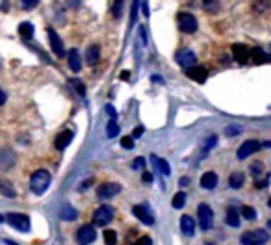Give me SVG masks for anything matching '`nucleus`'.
Here are the masks:
<instances>
[{"label": "nucleus", "mask_w": 271, "mask_h": 245, "mask_svg": "<svg viewBox=\"0 0 271 245\" xmlns=\"http://www.w3.org/2000/svg\"><path fill=\"white\" fill-rule=\"evenodd\" d=\"M136 245H152V242H150L149 236H143V238H140V240L136 242Z\"/></svg>", "instance_id": "obj_41"}, {"label": "nucleus", "mask_w": 271, "mask_h": 245, "mask_svg": "<svg viewBox=\"0 0 271 245\" xmlns=\"http://www.w3.org/2000/svg\"><path fill=\"white\" fill-rule=\"evenodd\" d=\"M113 216H115V212H113L112 206H99L93 214V223L99 226H106L110 225Z\"/></svg>", "instance_id": "obj_4"}, {"label": "nucleus", "mask_w": 271, "mask_h": 245, "mask_svg": "<svg viewBox=\"0 0 271 245\" xmlns=\"http://www.w3.org/2000/svg\"><path fill=\"white\" fill-rule=\"evenodd\" d=\"M268 204H270V208H271V199H270V201H268Z\"/></svg>", "instance_id": "obj_55"}, {"label": "nucleus", "mask_w": 271, "mask_h": 245, "mask_svg": "<svg viewBox=\"0 0 271 245\" xmlns=\"http://www.w3.org/2000/svg\"><path fill=\"white\" fill-rule=\"evenodd\" d=\"M121 184H117V182H104L99 186L97 189V197L99 199H112L115 195H119L121 193Z\"/></svg>", "instance_id": "obj_7"}, {"label": "nucleus", "mask_w": 271, "mask_h": 245, "mask_svg": "<svg viewBox=\"0 0 271 245\" xmlns=\"http://www.w3.org/2000/svg\"><path fill=\"white\" fill-rule=\"evenodd\" d=\"M6 221L10 223L13 228H17L19 232H28L30 230V219L24 214H8Z\"/></svg>", "instance_id": "obj_6"}, {"label": "nucleus", "mask_w": 271, "mask_h": 245, "mask_svg": "<svg viewBox=\"0 0 271 245\" xmlns=\"http://www.w3.org/2000/svg\"><path fill=\"white\" fill-rule=\"evenodd\" d=\"M13 163H15V156H13V152L8 151V149L0 151V169L2 171L10 169Z\"/></svg>", "instance_id": "obj_16"}, {"label": "nucleus", "mask_w": 271, "mask_h": 245, "mask_svg": "<svg viewBox=\"0 0 271 245\" xmlns=\"http://www.w3.org/2000/svg\"><path fill=\"white\" fill-rule=\"evenodd\" d=\"M121 6H123V2H115V6H113V15H115V17H119V11H121Z\"/></svg>", "instance_id": "obj_45"}, {"label": "nucleus", "mask_w": 271, "mask_h": 245, "mask_svg": "<svg viewBox=\"0 0 271 245\" xmlns=\"http://www.w3.org/2000/svg\"><path fill=\"white\" fill-rule=\"evenodd\" d=\"M141 179H143V182H147V184H149V182H152V175H150V173H147V171H145V173H143V177H141Z\"/></svg>", "instance_id": "obj_48"}, {"label": "nucleus", "mask_w": 271, "mask_h": 245, "mask_svg": "<svg viewBox=\"0 0 271 245\" xmlns=\"http://www.w3.org/2000/svg\"><path fill=\"white\" fill-rule=\"evenodd\" d=\"M71 84H73L76 89H78V93H80V95H85V85L82 84V82H78L76 78H73V80H71Z\"/></svg>", "instance_id": "obj_38"}, {"label": "nucleus", "mask_w": 271, "mask_h": 245, "mask_svg": "<svg viewBox=\"0 0 271 245\" xmlns=\"http://www.w3.org/2000/svg\"><path fill=\"white\" fill-rule=\"evenodd\" d=\"M186 75L191 78V80H195V82H199V84H203V82H206V76H208V71H206L205 67H191V69H188Z\"/></svg>", "instance_id": "obj_14"}, {"label": "nucleus", "mask_w": 271, "mask_h": 245, "mask_svg": "<svg viewBox=\"0 0 271 245\" xmlns=\"http://www.w3.org/2000/svg\"><path fill=\"white\" fill-rule=\"evenodd\" d=\"M2 221H6V217L4 216H0V223H2Z\"/></svg>", "instance_id": "obj_53"}, {"label": "nucleus", "mask_w": 271, "mask_h": 245, "mask_svg": "<svg viewBox=\"0 0 271 245\" xmlns=\"http://www.w3.org/2000/svg\"><path fill=\"white\" fill-rule=\"evenodd\" d=\"M60 217H62L63 221H75L76 217H78V212H76L73 206H63L62 208V212H60Z\"/></svg>", "instance_id": "obj_26"}, {"label": "nucleus", "mask_w": 271, "mask_h": 245, "mask_svg": "<svg viewBox=\"0 0 271 245\" xmlns=\"http://www.w3.org/2000/svg\"><path fill=\"white\" fill-rule=\"evenodd\" d=\"M268 226H270V228H271V221H268Z\"/></svg>", "instance_id": "obj_54"}, {"label": "nucleus", "mask_w": 271, "mask_h": 245, "mask_svg": "<svg viewBox=\"0 0 271 245\" xmlns=\"http://www.w3.org/2000/svg\"><path fill=\"white\" fill-rule=\"evenodd\" d=\"M121 145L125 149H134V138L132 136H125L121 140Z\"/></svg>", "instance_id": "obj_36"}, {"label": "nucleus", "mask_w": 271, "mask_h": 245, "mask_svg": "<svg viewBox=\"0 0 271 245\" xmlns=\"http://www.w3.org/2000/svg\"><path fill=\"white\" fill-rule=\"evenodd\" d=\"M140 6H141V10H143V15L149 17V6H147V2H141Z\"/></svg>", "instance_id": "obj_47"}, {"label": "nucleus", "mask_w": 271, "mask_h": 245, "mask_svg": "<svg viewBox=\"0 0 271 245\" xmlns=\"http://www.w3.org/2000/svg\"><path fill=\"white\" fill-rule=\"evenodd\" d=\"M245 184V175L243 173H240V171H236V173H232L230 175V179H229V186L234 189H240Z\"/></svg>", "instance_id": "obj_22"}, {"label": "nucleus", "mask_w": 271, "mask_h": 245, "mask_svg": "<svg viewBox=\"0 0 271 245\" xmlns=\"http://www.w3.org/2000/svg\"><path fill=\"white\" fill-rule=\"evenodd\" d=\"M240 242H242V245H260L256 242V238H254V232H245V234H242Z\"/></svg>", "instance_id": "obj_29"}, {"label": "nucleus", "mask_w": 271, "mask_h": 245, "mask_svg": "<svg viewBox=\"0 0 271 245\" xmlns=\"http://www.w3.org/2000/svg\"><path fill=\"white\" fill-rule=\"evenodd\" d=\"M99 58H101V47H99V45L87 47V50H85V61H87L89 65H95V63L99 61Z\"/></svg>", "instance_id": "obj_20"}, {"label": "nucleus", "mask_w": 271, "mask_h": 245, "mask_svg": "<svg viewBox=\"0 0 271 245\" xmlns=\"http://www.w3.org/2000/svg\"><path fill=\"white\" fill-rule=\"evenodd\" d=\"M251 58L254 63H266V61H270V56H268V52H264L262 48H252L251 50Z\"/></svg>", "instance_id": "obj_24"}, {"label": "nucleus", "mask_w": 271, "mask_h": 245, "mask_svg": "<svg viewBox=\"0 0 271 245\" xmlns=\"http://www.w3.org/2000/svg\"><path fill=\"white\" fill-rule=\"evenodd\" d=\"M6 99H8V95H6V91L0 87V106H4V104H6Z\"/></svg>", "instance_id": "obj_46"}, {"label": "nucleus", "mask_w": 271, "mask_h": 245, "mask_svg": "<svg viewBox=\"0 0 271 245\" xmlns=\"http://www.w3.org/2000/svg\"><path fill=\"white\" fill-rule=\"evenodd\" d=\"M121 80H130V73H128V71H123V73H121Z\"/></svg>", "instance_id": "obj_50"}, {"label": "nucleus", "mask_w": 271, "mask_h": 245, "mask_svg": "<svg viewBox=\"0 0 271 245\" xmlns=\"http://www.w3.org/2000/svg\"><path fill=\"white\" fill-rule=\"evenodd\" d=\"M19 34H21V38H24V39H32V36H34V24L32 22H21L19 24Z\"/></svg>", "instance_id": "obj_25"}, {"label": "nucleus", "mask_w": 271, "mask_h": 245, "mask_svg": "<svg viewBox=\"0 0 271 245\" xmlns=\"http://www.w3.org/2000/svg\"><path fill=\"white\" fill-rule=\"evenodd\" d=\"M201 186L205 189H214L217 186V175H215L214 171H208V173H205L201 177Z\"/></svg>", "instance_id": "obj_18"}, {"label": "nucleus", "mask_w": 271, "mask_h": 245, "mask_svg": "<svg viewBox=\"0 0 271 245\" xmlns=\"http://www.w3.org/2000/svg\"><path fill=\"white\" fill-rule=\"evenodd\" d=\"M38 6V0H22V8L24 10H32Z\"/></svg>", "instance_id": "obj_39"}, {"label": "nucleus", "mask_w": 271, "mask_h": 245, "mask_svg": "<svg viewBox=\"0 0 271 245\" xmlns=\"http://www.w3.org/2000/svg\"><path fill=\"white\" fill-rule=\"evenodd\" d=\"M138 8H140V4H138V2H134V4H132V10H130V24L136 22V17H138Z\"/></svg>", "instance_id": "obj_37"}, {"label": "nucleus", "mask_w": 271, "mask_h": 245, "mask_svg": "<svg viewBox=\"0 0 271 245\" xmlns=\"http://www.w3.org/2000/svg\"><path fill=\"white\" fill-rule=\"evenodd\" d=\"M48 41H50V48L54 50V54H56L58 58H63L65 56V48H63V41H62V38L58 36V32H54L52 28H48Z\"/></svg>", "instance_id": "obj_10"}, {"label": "nucleus", "mask_w": 271, "mask_h": 245, "mask_svg": "<svg viewBox=\"0 0 271 245\" xmlns=\"http://www.w3.org/2000/svg\"><path fill=\"white\" fill-rule=\"evenodd\" d=\"M104 242H106V245H115L117 244V232L112 228H106L104 230Z\"/></svg>", "instance_id": "obj_28"}, {"label": "nucleus", "mask_w": 271, "mask_h": 245, "mask_svg": "<svg viewBox=\"0 0 271 245\" xmlns=\"http://www.w3.org/2000/svg\"><path fill=\"white\" fill-rule=\"evenodd\" d=\"M0 65H2V63H0Z\"/></svg>", "instance_id": "obj_57"}, {"label": "nucleus", "mask_w": 271, "mask_h": 245, "mask_svg": "<svg viewBox=\"0 0 271 245\" xmlns=\"http://www.w3.org/2000/svg\"><path fill=\"white\" fill-rule=\"evenodd\" d=\"M225 221H227V225H230L232 228H238L240 226V212L236 208H229L227 216H225Z\"/></svg>", "instance_id": "obj_21"}, {"label": "nucleus", "mask_w": 271, "mask_h": 245, "mask_svg": "<svg viewBox=\"0 0 271 245\" xmlns=\"http://www.w3.org/2000/svg\"><path fill=\"white\" fill-rule=\"evenodd\" d=\"M69 67H71V71L73 73H80V69H82V60H80V52L73 48V50H69Z\"/></svg>", "instance_id": "obj_15"}, {"label": "nucleus", "mask_w": 271, "mask_h": 245, "mask_svg": "<svg viewBox=\"0 0 271 245\" xmlns=\"http://www.w3.org/2000/svg\"><path fill=\"white\" fill-rule=\"evenodd\" d=\"M232 56L238 63H247L249 58H251V50L245 47V45H234L232 47Z\"/></svg>", "instance_id": "obj_13"}, {"label": "nucleus", "mask_w": 271, "mask_h": 245, "mask_svg": "<svg viewBox=\"0 0 271 245\" xmlns=\"http://www.w3.org/2000/svg\"><path fill=\"white\" fill-rule=\"evenodd\" d=\"M50 182H52L50 173L45 169H39L30 177V189H32L36 195H43L48 189V186H50Z\"/></svg>", "instance_id": "obj_1"}, {"label": "nucleus", "mask_w": 271, "mask_h": 245, "mask_svg": "<svg viewBox=\"0 0 271 245\" xmlns=\"http://www.w3.org/2000/svg\"><path fill=\"white\" fill-rule=\"evenodd\" d=\"M106 112L112 115V119H115V117H117V112H115V108H113L112 104H108V106H106Z\"/></svg>", "instance_id": "obj_43"}, {"label": "nucleus", "mask_w": 271, "mask_h": 245, "mask_svg": "<svg viewBox=\"0 0 271 245\" xmlns=\"http://www.w3.org/2000/svg\"><path fill=\"white\" fill-rule=\"evenodd\" d=\"M132 214L140 219L143 225H154V216L150 214V210L147 206H143V204H138V206L132 208Z\"/></svg>", "instance_id": "obj_11"}, {"label": "nucleus", "mask_w": 271, "mask_h": 245, "mask_svg": "<svg viewBox=\"0 0 271 245\" xmlns=\"http://www.w3.org/2000/svg\"><path fill=\"white\" fill-rule=\"evenodd\" d=\"M242 216L245 217V219L252 221V219L256 217V212H254V208H251V206H243L242 208Z\"/></svg>", "instance_id": "obj_32"}, {"label": "nucleus", "mask_w": 271, "mask_h": 245, "mask_svg": "<svg viewBox=\"0 0 271 245\" xmlns=\"http://www.w3.org/2000/svg\"><path fill=\"white\" fill-rule=\"evenodd\" d=\"M178 184H180V186H188V184H189V180L184 179V177H182V179L178 180Z\"/></svg>", "instance_id": "obj_51"}, {"label": "nucleus", "mask_w": 271, "mask_h": 245, "mask_svg": "<svg viewBox=\"0 0 271 245\" xmlns=\"http://www.w3.org/2000/svg\"><path fill=\"white\" fill-rule=\"evenodd\" d=\"M268 184H270V177H266V180H262V182H254L256 188H266Z\"/></svg>", "instance_id": "obj_44"}, {"label": "nucleus", "mask_w": 271, "mask_h": 245, "mask_svg": "<svg viewBox=\"0 0 271 245\" xmlns=\"http://www.w3.org/2000/svg\"><path fill=\"white\" fill-rule=\"evenodd\" d=\"M0 195H4V197L8 199L17 197V191H15V188H13V184H11L10 180L0 179Z\"/></svg>", "instance_id": "obj_19"}, {"label": "nucleus", "mask_w": 271, "mask_h": 245, "mask_svg": "<svg viewBox=\"0 0 271 245\" xmlns=\"http://www.w3.org/2000/svg\"><path fill=\"white\" fill-rule=\"evenodd\" d=\"M262 171H264V163H262V162H254V163L251 165V175L252 177H258Z\"/></svg>", "instance_id": "obj_34"}, {"label": "nucleus", "mask_w": 271, "mask_h": 245, "mask_svg": "<svg viewBox=\"0 0 271 245\" xmlns=\"http://www.w3.org/2000/svg\"><path fill=\"white\" fill-rule=\"evenodd\" d=\"M206 245H214V244H206Z\"/></svg>", "instance_id": "obj_56"}, {"label": "nucleus", "mask_w": 271, "mask_h": 245, "mask_svg": "<svg viewBox=\"0 0 271 245\" xmlns=\"http://www.w3.org/2000/svg\"><path fill=\"white\" fill-rule=\"evenodd\" d=\"M260 143L256 142V140H247V142H243L240 145V149H238V158L240 160H245V158H249L251 154H254L256 151H260Z\"/></svg>", "instance_id": "obj_9"}, {"label": "nucleus", "mask_w": 271, "mask_h": 245, "mask_svg": "<svg viewBox=\"0 0 271 245\" xmlns=\"http://www.w3.org/2000/svg\"><path fill=\"white\" fill-rule=\"evenodd\" d=\"M175 60H177V63L180 67H184V69H191V67L197 65V56L193 50H189V48H182V50H178L177 54H175Z\"/></svg>", "instance_id": "obj_3"}, {"label": "nucleus", "mask_w": 271, "mask_h": 245, "mask_svg": "<svg viewBox=\"0 0 271 245\" xmlns=\"http://www.w3.org/2000/svg\"><path fill=\"white\" fill-rule=\"evenodd\" d=\"M141 134H143V126H138L132 134V138H141Z\"/></svg>", "instance_id": "obj_49"}, {"label": "nucleus", "mask_w": 271, "mask_h": 245, "mask_svg": "<svg viewBox=\"0 0 271 245\" xmlns=\"http://www.w3.org/2000/svg\"><path fill=\"white\" fill-rule=\"evenodd\" d=\"M171 204H173V208H184V204H186V193L178 191L177 195L173 197V201H171Z\"/></svg>", "instance_id": "obj_27"}, {"label": "nucleus", "mask_w": 271, "mask_h": 245, "mask_svg": "<svg viewBox=\"0 0 271 245\" xmlns=\"http://www.w3.org/2000/svg\"><path fill=\"white\" fill-rule=\"evenodd\" d=\"M180 228H182V232L186 236H193V232H195V221H193V217L189 216L180 217Z\"/></svg>", "instance_id": "obj_17"}, {"label": "nucleus", "mask_w": 271, "mask_h": 245, "mask_svg": "<svg viewBox=\"0 0 271 245\" xmlns=\"http://www.w3.org/2000/svg\"><path fill=\"white\" fill-rule=\"evenodd\" d=\"M150 160H152V163H154V165L158 167L160 173H162L164 177H167L169 173H171V167H169V163H167L166 160H162V158H158V156H154V154L150 156Z\"/></svg>", "instance_id": "obj_23"}, {"label": "nucleus", "mask_w": 271, "mask_h": 245, "mask_svg": "<svg viewBox=\"0 0 271 245\" xmlns=\"http://www.w3.org/2000/svg\"><path fill=\"white\" fill-rule=\"evenodd\" d=\"M205 8L208 11H217V8H219V6H217V4H212L210 0H206V2H205Z\"/></svg>", "instance_id": "obj_42"}, {"label": "nucleus", "mask_w": 271, "mask_h": 245, "mask_svg": "<svg viewBox=\"0 0 271 245\" xmlns=\"http://www.w3.org/2000/svg\"><path fill=\"white\" fill-rule=\"evenodd\" d=\"M97 240V230L91 225H82L76 230V244L78 245H89Z\"/></svg>", "instance_id": "obj_2"}, {"label": "nucleus", "mask_w": 271, "mask_h": 245, "mask_svg": "<svg viewBox=\"0 0 271 245\" xmlns=\"http://www.w3.org/2000/svg\"><path fill=\"white\" fill-rule=\"evenodd\" d=\"M254 232V238H256V242L260 245H264L268 240H270V236H268V232L266 230H262V228H258V230H252Z\"/></svg>", "instance_id": "obj_31"}, {"label": "nucleus", "mask_w": 271, "mask_h": 245, "mask_svg": "<svg viewBox=\"0 0 271 245\" xmlns=\"http://www.w3.org/2000/svg\"><path fill=\"white\" fill-rule=\"evenodd\" d=\"M178 28L184 34H193L197 30V19L191 13H180L178 15Z\"/></svg>", "instance_id": "obj_8"}, {"label": "nucleus", "mask_w": 271, "mask_h": 245, "mask_svg": "<svg viewBox=\"0 0 271 245\" xmlns=\"http://www.w3.org/2000/svg\"><path fill=\"white\" fill-rule=\"evenodd\" d=\"M197 214H199V225H201V228L203 230H210V226H212V223H214V212L210 210V206L208 204H199L197 206Z\"/></svg>", "instance_id": "obj_5"}, {"label": "nucleus", "mask_w": 271, "mask_h": 245, "mask_svg": "<svg viewBox=\"0 0 271 245\" xmlns=\"http://www.w3.org/2000/svg\"><path fill=\"white\" fill-rule=\"evenodd\" d=\"M106 132H108V136H110V138H115V136L119 134V124H117V121H115V119H110Z\"/></svg>", "instance_id": "obj_30"}, {"label": "nucleus", "mask_w": 271, "mask_h": 245, "mask_svg": "<svg viewBox=\"0 0 271 245\" xmlns=\"http://www.w3.org/2000/svg\"><path fill=\"white\" fill-rule=\"evenodd\" d=\"M215 143H217V136L215 134H212V136H208V140H206V143H205V152H208L212 147H214Z\"/></svg>", "instance_id": "obj_35"}, {"label": "nucleus", "mask_w": 271, "mask_h": 245, "mask_svg": "<svg viewBox=\"0 0 271 245\" xmlns=\"http://www.w3.org/2000/svg\"><path fill=\"white\" fill-rule=\"evenodd\" d=\"M73 130H63V132H60L56 136V142H54V147H56L58 151H65L67 147H69V143L73 142Z\"/></svg>", "instance_id": "obj_12"}, {"label": "nucleus", "mask_w": 271, "mask_h": 245, "mask_svg": "<svg viewBox=\"0 0 271 245\" xmlns=\"http://www.w3.org/2000/svg\"><path fill=\"white\" fill-rule=\"evenodd\" d=\"M132 167H134V169H143V167H145V158H136L134 163H132Z\"/></svg>", "instance_id": "obj_40"}, {"label": "nucleus", "mask_w": 271, "mask_h": 245, "mask_svg": "<svg viewBox=\"0 0 271 245\" xmlns=\"http://www.w3.org/2000/svg\"><path fill=\"white\" fill-rule=\"evenodd\" d=\"M268 56H270V60H271V45H270V48H268Z\"/></svg>", "instance_id": "obj_52"}, {"label": "nucleus", "mask_w": 271, "mask_h": 245, "mask_svg": "<svg viewBox=\"0 0 271 245\" xmlns=\"http://www.w3.org/2000/svg\"><path fill=\"white\" fill-rule=\"evenodd\" d=\"M225 132H227V136L234 138V136L242 134V126H238V124H230V126H227V128H225Z\"/></svg>", "instance_id": "obj_33"}]
</instances>
